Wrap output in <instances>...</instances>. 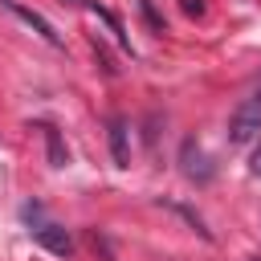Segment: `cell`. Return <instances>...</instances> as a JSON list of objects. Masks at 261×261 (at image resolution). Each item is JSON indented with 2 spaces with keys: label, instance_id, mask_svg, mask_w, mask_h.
<instances>
[{
  "label": "cell",
  "instance_id": "8",
  "mask_svg": "<svg viewBox=\"0 0 261 261\" xmlns=\"http://www.w3.org/2000/svg\"><path fill=\"white\" fill-rule=\"evenodd\" d=\"M184 8H188V12H204V4H200V0H184Z\"/></svg>",
  "mask_w": 261,
  "mask_h": 261
},
{
  "label": "cell",
  "instance_id": "7",
  "mask_svg": "<svg viewBox=\"0 0 261 261\" xmlns=\"http://www.w3.org/2000/svg\"><path fill=\"white\" fill-rule=\"evenodd\" d=\"M249 171H253V175H261V143H257V151H253V163H249Z\"/></svg>",
  "mask_w": 261,
  "mask_h": 261
},
{
  "label": "cell",
  "instance_id": "4",
  "mask_svg": "<svg viewBox=\"0 0 261 261\" xmlns=\"http://www.w3.org/2000/svg\"><path fill=\"white\" fill-rule=\"evenodd\" d=\"M8 8H12V16H20V20H24V24H29L37 37H45L49 45H61V33H57V29H53V24H49V20L37 12V8H24V4H16V0H8Z\"/></svg>",
  "mask_w": 261,
  "mask_h": 261
},
{
  "label": "cell",
  "instance_id": "1",
  "mask_svg": "<svg viewBox=\"0 0 261 261\" xmlns=\"http://www.w3.org/2000/svg\"><path fill=\"white\" fill-rule=\"evenodd\" d=\"M261 135V77L253 82V90L237 102L232 118H228V143L232 147H245Z\"/></svg>",
  "mask_w": 261,
  "mask_h": 261
},
{
  "label": "cell",
  "instance_id": "5",
  "mask_svg": "<svg viewBox=\"0 0 261 261\" xmlns=\"http://www.w3.org/2000/svg\"><path fill=\"white\" fill-rule=\"evenodd\" d=\"M110 155H114V167H130V130H126V118H110Z\"/></svg>",
  "mask_w": 261,
  "mask_h": 261
},
{
  "label": "cell",
  "instance_id": "6",
  "mask_svg": "<svg viewBox=\"0 0 261 261\" xmlns=\"http://www.w3.org/2000/svg\"><path fill=\"white\" fill-rule=\"evenodd\" d=\"M41 135H45V151H49V167H65V163H69V151H65V143H61V130H57L53 122H45V126H41Z\"/></svg>",
  "mask_w": 261,
  "mask_h": 261
},
{
  "label": "cell",
  "instance_id": "3",
  "mask_svg": "<svg viewBox=\"0 0 261 261\" xmlns=\"http://www.w3.org/2000/svg\"><path fill=\"white\" fill-rule=\"evenodd\" d=\"M33 241H37L41 249L57 253V257H69V253H73L69 232H65V228H57V224H33Z\"/></svg>",
  "mask_w": 261,
  "mask_h": 261
},
{
  "label": "cell",
  "instance_id": "2",
  "mask_svg": "<svg viewBox=\"0 0 261 261\" xmlns=\"http://www.w3.org/2000/svg\"><path fill=\"white\" fill-rule=\"evenodd\" d=\"M179 163H184V175L188 179H196V184H208L212 179V163H208V155L200 151V143H184V151H179Z\"/></svg>",
  "mask_w": 261,
  "mask_h": 261
}]
</instances>
